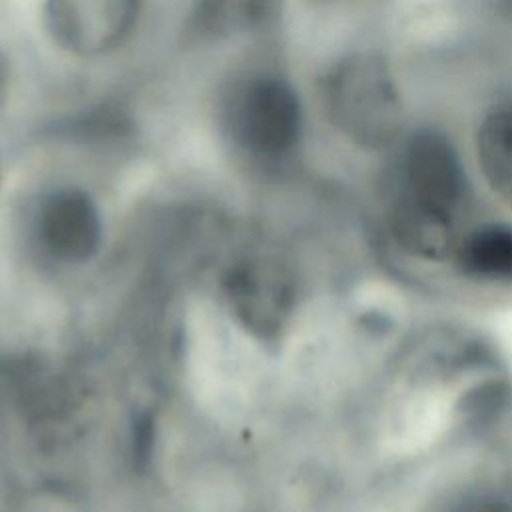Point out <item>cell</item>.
<instances>
[{
    "label": "cell",
    "instance_id": "obj_1",
    "mask_svg": "<svg viewBox=\"0 0 512 512\" xmlns=\"http://www.w3.org/2000/svg\"><path fill=\"white\" fill-rule=\"evenodd\" d=\"M464 196V168L452 142L434 128L412 132L396 166L392 224L398 240L424 258L454 256Z\"/></svg>",
    "mask_w": 512,
    "mask_h": 512
},
{
    "label": "cell",
    "instance_id": "obj_2",
    "mask_svg": "<svg viewBox=\"0 0 512 512\" xmlns=\"http://www.w3.org/2000/svg\"><path fill=\"white\" fill-rule=\"evenodd\" d=\"M326 120L348 142L382 150L402 132L404 108L388 62L368 50L338 58L320 78Z\"/></svg>",
    "mask_w": 512,
    "mask_h": 512
},
{
    "label": "cell",
    "instance_id": "obj_3",
    "mask_svg": "<svg viewBox=\"0 0 512 512\" xmlns=\"http://www.w3.org/2000/svg\"><path fill=\"white\" fill-rule=\"evenodd\" d=\"M302 122L298 92L284 76L268 70L234 78L218 104L222 134L236 152L256 162L288 158L300 142Z\"/></svg>",
    "mask_w": 512,
    "mask_h": 512
},
{
    "label": "cell",
    "instance_id": "obj_4",
    "mask_svg": "<svg viewBox=\"0 0 512 512\" xmlns=\"http://www.w3.org/2000/svg\"><path fill=\"white\" fill-rule=\"evenodd\" d=\"M144 0H44V28L54 44L78 58L106 56L132 36Z\"/></svg>",
    "mask_w": 512,
    "mask_h": 512
},
{
    "label": "cell",
    "instance_id": "obj_5",
    "mask_svg": "<svg viewBox=\"0 0 512 512\" xmlns=\"http://www.w3.org/2000/svg\"><path fill=\"white\" fill-rule=\"evenodd\" d=\"M36 232L42 246L66 262H82L100 244L102 224L92 198L78 188L50 190L36 206Z\"/></svg>",
    "mask_w": 512,
    "mask_h": 512
},
{
    "label": "cell",
    "instance_id": "obj_6",
    "mask_svg": "<svg viewBox=\"0 0 512 512\" xmlns=\"http://www.w3.org/2000/svg\"><path fill=\"white\" fill-rule=\"evenodd\" d=\"M224 290L232 312L248 330L268 338L282 328L290 308V288L274 264L250 260L234 266Z\"/></svg>",
    "mask_w": 512,
    "mask_h": 512
},
{
    "label": "cell",
    "instance_id": "obj_7",
    "mask_svg": "<svg viewBox=\"0 0 512 512\" xmlns=\"http://www.w3.org/2000/svg\"><path fill=\"white\" fill-rule=\"evenodd\" d=\"M454 260L466 276L512 284V226L486 224L472 230L458 242Z\"/></svg>",
    "mask_w": 512,
    "mask_h": 512
},
{
    "label": "cell",
    "instance_id": "obj_8",
    "mask_svg": "<svg viewBox=\"0 0 512 512\" xmlns=\"http://www.w3.org/2000/svg\"><path fill=\"white\" fill-rule=\"evenodd\" d=\"M476 156L492 192L512 206V108L484 116L476 132Z\"/></svg>",
    "mask_w": 512,
    "mask_h": 512
},
{
    "label": "cell",
    "instance_id": "obj_9",
    "mask_svg": "<svg viewBox=\"0 0 512 512\" xmlns=\"http://www.w3.org/2000/svg\"><path fill=\"white\" fill-rule=\"evenodd\" d=\"M458 512H512V508L496 498H478L464 504Z\"/></svg>",
    "mask_w": 512,
    "mask_h": 512
},
{
    "label": "cell",
    "instance_id": "obj_10",
    "mask_svg": "<svg viewBox=\"0 0 512 512\" xmlns=\"http://www.w3.org/2000/svg\"><path fill=\"white\" fill-rule=\"evenodd\" d=\"M6 90H8V64H6V58L0 50V108L6 100Z\"/></svg>",
    "mask_w": 512,
    "mask_h": 512
}]
</instances>
